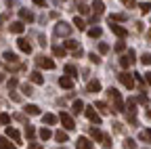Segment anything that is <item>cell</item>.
Segmentation results:
<instances>
[{
  "label": "cell",
  "instance_id": "1",
  "mask_svg": "<svg viewBox=\"0 0 151 149\" xmlns=\"http://www.w3.org/2000/svg\"><path fill=\"white\" fill-rule=\"evenodd\" d=\"M107 97L113 101L111 111H116V114L124 111V101H122V95H120V90H118V88H107Z\"/></svg>",
  "mask_w": 151,
  "mask_h": 149
},
{
  "label": "cell",
  "instance_id": "2",
  "mask_svg": "<svg viewBox=\"0 0 151 149\" xmlns=\"http://www.w3.org/2000/svg\"><path fill=\"white\" fill-rule=\"evenodd\" d=\"M134 57H137V55H134V50H132V48H128V53H124L122 55V57H120V65L126 69V67H130L132 63H134Z\"/></svg>",
  "mask_w": 151,
  "mask_h": 149
},
{
  "label": "cell",
  "instance_id": "3",
  "mask_svg": "<svg viewBox=\"0 0 151 149\" xmlns=\"http://www.w3.org/2000/svg\"><path fill=\"white\" fill-rule=\"evenodd\" d=\"M84 114H86V118H88L90 122H94V124H101V116L97 114L94 105H84Z\"/></svg>",
  "mask_w": 151,
  "mask_h": 149
},
{
  "label": "cell",
  "instance_id": "4",
  "mask_svg": "<svg viewBox=\"0 0 151 149\" xmlns=\"http://www.w3.org/2000/svg\"><path fill=\"white\" fill-rule=\"evenodd\" d=\"M57 120H61V124L67 128V130H73L76 128V122H73V118L67 114V111H61V114H59V118H57Z\"/></svg>",
  "mask_w": 151,
  "mask_h": 149
},
{
  "label": "cell",
  "instance_id": "5",
  "mask_svg": "<svg viewBox=\"0 0 151 149\" xmlns=\"http://www.w3.org/2000/svg\"><path fill=\"white\" fill-rule=\"evenodd\" d=\"M36 65L38 67H44V69H55V61L48 59V57H44V55H38V57H36Z\"/></svg>",
  "mask_w": 151,
  "mask_h": 149
},
{
  "label": "cell",
  "instance_id": "6",
  "mask_svg": "<svg viewBox=\"0 0 151 149\" xmlns=\"http://www.w3.org/2000/svg\"><path fill=\"white\" fill-rule=\"evenodd\" d=\"M55 34L57 36H69L71 34V25L65 23V21H59V23L55 25Z\"/></svg>",
  "mask_w": 151,
  "mask_h": 149
},
{
  "label": "cell",
  "instance_id": "7",
  "mask_svg": "<svg viewBox=\"0 0 151 149\" xmlns=\"http://www.w3.org/2000/svg\"><path fill=\"white\" fill-rule=\"evenodd\" d=\"M118 78H120V82H122V84H124L128 90H130V88H134V78H132V73H126V71H122Z\"/></svg>",
  "mask_w": 151,
  "mask_h": 149
},
{
  "label": "cell",
  "instance_id": "8",
  "mask_svg": "<svg viewBox=\"0 0 151 149\" xmlns=\"http://www.w3.org/2000/svg\"><path fill=\"white\" fill-rule=\"evenodd\" d=\"M109 30L116 34L118 38H126V36H128V30H126V27H122V25H118V23H113V21H109Z\"/></svg>",
  "mask_w": 151,
  "mask_h": 149
},
{
  "label": "cell",
  "instance_id": "9",
  "mask_svg": "<svg viewBox=\"0 0 151 149\" xmlns=\"http://www.w3.org/2000/svg\"><path fill=\"white\" fill-rule=\"evenodd\" d=\"M2 59H4V63H9V65H17L19 63V57L15 53H11V50H6L4 55H2Z\"/></svg>",
  "mask_w": 151,
  "mask_h": 149
},
{
  "label": "cell",
  "instance_id": "10",
  "mask_svg": "<svg viewBox=\"0 0 151 149\" xmlns=\"http://www.w3.org/2000/svg\"><path fill=\"white\" fill-rule=\"evenodd\" d=\"M59 86L65 88V90H71V88H73V78H69V76H61V78H59Z\"/></svg>",
  "mask_w": 151,
  "mask_h": 149
},
{
  "label": "cell",
  "instance_id": "11",
  "mask_svg": "<svg viewBox=\"0 0 151 149\" xmlns=\"http://www.w3.org/2000/svg\"><path fill=\"white\" fill-rule=\"evenodd\" d=\"M19 17H21V21H27V23H32L36 17H34V13L32 11H27V9H19Z\"/></svg>",
  "mask_w": 151,
  "mask_h": 149
},
{
  "label": "cell",
  "instance_id": "12",
  "mask_svg": "<svg viewBox=\"0 0 151 149\" xmlns=\"http://www.w3.org/2000/svg\"><path fill=\"white\" fill-rule=\"evenodd\" d=\"M9 30H11L13 34H23V30H25V23H23V21H13V23L9 25Z\"/></svg>",
  "mask_w": 151,
  "mask_h": 149
},
{
  "label": "cell",
  "instance_id": "13",
  "mask_svg": "<svg viewBox=\"0 0 151 149\" xmlns=\"http://www.w3.org/2000/svg\"><path fill=\"white\" fill-rule=\"evenodd\" d=\"M6 139H13L15 143H21V135H19L15 128H11V126H6Z\"/></svg>",
  "mask_w": 151,
  "mask_h": 149
},
{
  "label": "cell",
  "instance_id": "14",
  "mask_svg": "<svg viewBox=\"0 0 151 149\" xmlns=\"http://www.w3.org/2000/svg\"><path fill=\"white\" fill-rule=\"evenodd\" d=\"M76 147H78V149H92V143L86 137H80L78 141H76Z\"/></svg>",
  "mask_w": 151,
  "mask_h": 149
},
{
  "label": "cell",
  "instance_id": "15",
  "mask_svg": "<svg viewBox=\"0 0 151 149\" xmlns=\"http://www.w3.org/2000/svg\"><path fill=\"white\" fill-rule=\"evenodd\" d=\"M17 46H19V48H21L23 53H27V55L32 53V44H29V42H27L25 38H19V40H17Z\"/></svg>",
  "mask_w": 151,
  "mask_h": 149
},
{
  "label": "cell",
  "instance_id": "16",
  "mask_svg": "<svg viewBox=\"0 0 151 149\" xmlns=\"http://www.w3.org/2000/svg\"><path fill=\"white\" fill-rule=\"evenodd\" d=\"M90 9L94 11V15H97V17H99V15H103V11H105V4L101 2V0H94V2H92V6H90Z\"/></svg>",
  "mask_w": 151,
  "mask_h": 149
},
{
  "label": "cell",
  "instance_id": "17",
  "mask_svg": "<svg viewBox=\"0 0 151 149\" xmlns=\"http://www.w3.org/2000/svg\"><path fill=\"white\" fill-rule=\"evenodd\" d=\"M29 80H32L34 84H44V76H42L40 71H32V73H29Z\"/></svg>",
  "mask_w": 151,
  "mask_h": 149
},
{
  "label": "cell",
  "instance_id": "18",
  "mask_svg": "<svg viewBox=\"0 0 151 149\" xmlns=\"http://www.w3.org/2000/svg\"><path fill=\"white\" fill-rule=\"evenodd\" d=\"M94 109H99L103 116H105V114H111V107H107V103H103V101H97V103H94Z\"/></svg>",
  "mask_w": 151,
  "mask_h": 149
},
{
  "label": "cell",
  "instance_id": "19",
  "mask_svg": "<svg viewBox=\"0 0 151 149\" xmlns=\"http://www.w3.org/2000/svg\"><path fill=\"white\" fill-rule=\"evenodd\" d=\"M0 149H17V145H13L6 137H0Z\"/></svg>",
  "mask_w": 151,
  "mask_h": 149
},
{
  "label": "cell",
  "instance_id": "20",
  "mask_svg": "<svg viewBox=\"0 0 151 149\" xmlns=\"http://www.w3.org/2000/svg\"><path fill=\"white\" fill-rule=\"evenodd\" d=\"M52 55H55V57H65V46L52 44Z\"/></svg>",
  "mask_w": 151,
  "mask_h": 149
},
{
  "label": "cell",
  "instance_id": "21",
  "mask_svg": "<svg viewBox=\"0 0 151 149\" xmlns=\"http://www.w3.org/2000/svg\"><path fill=\"white\" fill-rule=\"evenodd\" d=\"M71 111H73V114H82V111H84V103L78 99V101H73L71 103Z\"/></svg>",
  "mask_w": 151,
  "mask_h": 149
},
{
  "label": "cell",
  "instance_id": "22",
  "mask_svg": "<svg viewBox=\"0 0 151 149\" xmlns=\"http://www.w3.org/2000/svg\"><path fill=\"white\" fill-rule=\"evenodd\" d=\"M101 90V82L99 80H90L88 82V92H99Z\"/></svg>",
  "mask_w": 151,
  "mask_h": 149
},
{
  "label": "cell",
  "instance_id": "23",
  "mask_svg": "<svg viewBox=\"0 0 151 149\" xmlns=\"http://www.w3.org/2000/svg\"><path fill=\"white\" fill-rule=\"evenodd\" d=\"M25 114H29V116H40V107H38V105H27V107H25Z\"/></svg>",
  "mask_w": 151,
  "mask_h": 149
},
{
  "label": "cell",
  "instance_id": "24",
  "mask_svg": "<svg viewBox=\"0 0 151 149\" xmlns=\"http://www.w3.org/2000/svg\"><path fill=\"white\" fill-rule=\"evenodd\" d=\"M55 139L57 141H59V143H67V132H63V130H57V132H55Z\"/></svg>",
  "mask_w": 151,
  "mask_h": 149
},
{
  "label": "cell",
  "instance_id": "25",
  "mask_svg": "<svg viewBox=\"0 0 151 149\" xmlns=\"http://www.w3.org/2000/svg\"><path fill=\"white\" fill-rule=\"evenodd\" d=\"M73 27H78L80 32H84V30H86V21L80 19V17H76V19H73Z\"/></svg>",
  "mask_w": 151,
  "mask_h": 149
},
{
  "label": "cell",
  "instance_id": "26",
  "mask_svg": "<svg viewBox=\"0 0 151 149\" xmlns=\"http://www.w3.org/2000/svg\"><path fill=\"white\" fill-rule=\"evenodd\" d=\"M42 122L48 124V126H52V124L57 122V116H52V114H44V116H42Z\"/></svg>",
  "mask_w": 151,
  "mask_h": 149
},
{
  "label": "cell",
  "instance_id": "27",
  "mask_svg": "<svg viewBox=\"0 0 151 149\" xmlns=\"http://www.w3.org/2000/svg\"><path fill=\"white\" fill-rule=\"evenodd\" d=\"M25 137H27L29 141H32V139L36 137V128H34L32 124H25Z\"/></svg>",
  "mask_w": 151,
  "mask_h": 149
},
{
  "label": "cell",
  "instance_id": "28",
  "mask_svg": "<svg viewBox=\"0 0 151 149\" xmlns=\"http://www.w3.org/2000/svg\"><path fill=\"white\" fill-rule=\"evenodd\" d=\"M139 139H141V141H145V143H149V141H151V128H147V130H141Z\"/></svg>",
  "mask_w": 151,
  "mask_h": 149
},
{
  "label": "cell",
  "instance_id": "29",
  "mask_svg": "<svg viewBox=\"0 0 151 149\" xmlns=\"http://www.w3.org/2000/svg\"><path fill=\"white\" fill-rule=\"evenodd\" d=\"M90 137H92L94 141H101V139H103V132H101L99 128H94V126H92V128H90Z\"/></svg>",
  "mask_w": 151,
  "mask_h": 149
},
{
  "label": "cell",
  "instance_id": "30",
  "mask_svg": "<svg viewBox=\"0 0 151 149\" xmlns=\"http://www.w3.org/2000/svg\"><path fill=\"white\" fill-rule=\"evenodd\" d=\"M65 73L69 78H78V69H76L73 65H65Z\"/></svg>",
  "mask_w": 151,
  "mask_h": 149
},
{
  "label": "cell",
  "instance_id": "31",
  "mask_svg": "<svg viewBox=\"0 0 151 149\" xmlns=\"http://www.w3.org/2000/svg\"><path fill=\"white\" fill-rule=\"evenodd\" d=\"M50 137H52V132H50L46 126H44V128H40V139H42V141H48Z\"/></svg>",
  "mask_w": 151,
  "mask_h": 149
},
{
  "label": "cell",
  "instance_id": "32",
  "mask_svg": "<svg viewBox=\"0 0 151 149\" xmlns=\"http://www.w3.org/2000/svg\"><path fill=\"white\" fill-rule=\"evenodd\" d=\"M101 34H103L101 27H90V30H88V36H90V38H101Z\"/></svg>",
  "mask_w": 151,
  "mask_h": 149
},
{
  "label": "cell",
  "instance_id": "33",
  "mask_svg": "<svg viewBox=\"0 0 151 149\" xmlns=\"http://www.w3.org/2000/svg\"><path fill=\"white\" fill-rule=\"evenodd\" d=\"M67 48H69V50H76V48H78V42L71 40V38H67V40H65V50H67Z\"/></svg>",
  "mask_w": 151,
  "mask_h": 149
},
{
  "label": "cell",
  "instance_id": "34",
  "mask_svg": "<svg viewBox=\"0 0 151 149\" xmlns=\"http://www.w3.org/2000/svg\"><path fill=\"white\" fill-rule=\"evenodd\" d=\"M139 9H141V13H143V15H147V13H151V2H141V4H139Z\"/></svg>",
  "mask_w": 151,
  "mask_h": 149
},
{
  "label": "cell",
  "instance_id": "35",
  "mask_svg": "<svg viewBox=\"0 0 151 149\" xmlns=\"http://www.w3.org/2000/svg\"><path fill=\"white\" fill-rule=\"evenodd\" d=\"M141 63L143 65H151V53H143L141 55Z\"/></svg>",
  "mask_w": 151,
  "mask_h": 149
},
{
  "label": "cell",
  "instance_id": "36",
  "mask_svg": "<svg viewBox=\"0 0 151 149\" xmlns=\"http://www.w3.org/2000/svg\"><path fill=\"white\" fill-rule=\"evenodd\" d=\"M78 11H80L82 15H88V13H90V6L84 4V2H78Z\"/></svg>",
  "mask_w": 151,
  "mask_h": 149
},
{
  "label": "cell",
  "instance_id": "37",
  "mask_svg": "<svg viewBox=\"0 0 151 149\" xmlns=\"http://www.w3.org/2000/svg\"><path fill=\"white\" fill-rule=\"evenodd\" d=\"M21 92H23V95H27V97H29V95H34V88H32L29 84H21Z\"/></svg>",
  "mask_w": 151,
  "mask_h": 149
},
{
  "label": "cell",
  "instance_id": "38",
  "mask_svg": "<svg viewBox=\"0 0 151 149\" xmlns=\"http://www.w3.org/2000/svg\"><path fill=\"white\" fill-rule=\"evenodd\" d=\"M6 86H9V90H13V88H17V86H19V82H17V78H11V80H6Z\"/></svg>",
  "mask_w": 151,
  "mask_h": 149
},
{
  "label": "cell",
  "instance_id": "39",
  "mask_svg": "<svg viewBox=\"0 0 151 149\" xmlns=\"http://www.w3.org/2000/svg\"><path fill=\"white\" fill-rule=\"evenodd\" d=\"M124 50H126V42H122V40L116 42V53H124Z\"/></svg>",
  "mask_w": 151,
  "mask_h": 149
},
{
  "label": "cell",
  "instance_id": "40",
  "mask_svg": "<svg viewBox=\"0 0 151 149\" xmlns=\"http://www.w3.org/2000/svg\"><path fill=\"white\" fill-rule=\"evenodd\" d=\"M101 143H103V147H111V137H109V135H103Z\"/></svg>",
  "mask_w": 151,
  "mask_h": 149
},
{
  "label": "cell",
  "instance_id": "41",
  "mask_svg": "<svg viewBox=\"0 0 151 149\" xmlns=\"http://www.w3.org/2000/svg\"><path fill=\"white\" fill-rule=\"evenodd\" d=\"M124 19H126V15H120V13H118V15H111V17H109V21H124Z\"/></svg>",
  "mask_w": 151,
  "mask_h": 149
},
{
  "label": "cell",
  "instance_id": "42",
  "mask_svg": "<svg viewBox=\"0 0 151 149\" xmlns=\"http://www.w3.org/2000/svg\"><path fill=\"white\" fill-rule=\"evenodd\" d=\"M124 147H126V149H134V147H137V143L132 141V139H126V141H124Z\"/></svg>",
  "mask_w": 151,
  "mask_h": 149
},
{
  "label": "cell",
  "instance_id": "43",
  "mask_svg": "<svg viewBox=\"0 0 151 149\" xmlns=\"http://www.w3.org/2000/svg\"><path fill=\"white\" fill-rule=\"evenodd\" d=\"M88 59H90L92 63H101V57H99V55H94V53H90V55H88Z\"/></svg>",
  "mask_w": 151,
  "mask_h": 149
},
{
  "label": "cell",
  "instance_id": "44",
  "mask_svg": "<svg viewBox=\"0 0 151 149\" xmlns=\"http://www.w3.org/2000/svg\"><path fill=\"white\" fill-rule=\"evenodd\" d=\"M0 122H2V124H11V116L9 114H2V116H0Z\"/></svg>",
  "mask_w": 151,
  "mask_h": 149
},
{
  "label": "cell",
  "instance_id": "45",
  "mask_svg": "<svg viewBox=\"0 0 151 149\" xmlns=\"http://www.w3.org/2000/svg\"><path fill=\"white\" fill-rule=\"evenodd\" d=\"M109 50V44H105V42H99V53H107Z\"/></svg>",
  "mask_w": 151,
  "mask_h": 149
},
{
  "label": "cell",
  "instance_id": "46",
  "mask_svg": "<svg viewBox=\"0 0 151 149\" xmlns=\"http://www.w3.org/2000/svg\"><path fill=\"white\" fill-rule=\"evenodd\" d=\"M132 78H134V80H137L139 84H145V78L141 76V73H132Z\"/></svg>",
  "mask_w": 151,
  "mask_h": 149
},
{
  "label": "cell",
  "instance_id": "47",
  "mask_svg": "<svg viewBox=\"0 0 151 149\" xmlns=\"http://www.w3.org/2000/svg\"><path fill=\"white\" fill-rule=\"evenodd\" d=\"M82 55H84V50H82L80 46H78V48H76V50H73V57H76V59H78V57H82Z\"/></svg>",
  "mask_w": 151,
  "mask_h": 149
},
{
  "label": "cell",
  "instance_id": "48",
  "mask_svg": "<svg viewBox=\"0 0 151 149\" xmlns=\"http://www.w3.org/2000/svg\"><path fill=\"white\" fill-rule=\"evenodd\" d=\"M137 101H139V103H143V105H147V103H149V99H147V95H141V97H139Z\"/></svg>",
  "mask_w": 151,
  "mask_h": 149
},
{
  "label": "cell",
  "instance_id": "49",
  "mask_svg": "<svg viewBox=\"0 0 151 149\" xmlns=\"http://www.w3.org/2000/svg\"><path fill=\"white\" fill-rule=\"evenodd\" d=\"M122 2H124V4H126L128 9H132V6H134V4H137V2H134V0H122Z\"/></svg>",
  "mask_w": 151,
  "mask_h": 149
},
{
  "label": "cell",
  "instance_id": "50",
  "mask_svg": "<svg viewBox=\"0 0 151 149\" xmlns=\"http://www.w3.org/2000/svg\"><path fill=\"white\" fill-rule=\"evenodd\" d=\"M27 149H44V147H40L38 143H29V145H27Z\"/></svg>",
  "mask_w": 151,
  "mask_h": 149
},
{
  "label": "cell",
  "instance_id": "51",
  "mask_svg": "<svg viewBox=\"0 0 151 149\" xmlns=\"http://www.w3.org/2000/svg\"><path fill=\"white\" fill-rule=\"evenodd\" d=\"M11 99H13V101H21V97H19L17 92H13V90H11Z\"/></svg>",
  "mask_w": 151,
  "mask_h": 149
},
{
  "label": "cell",
  "instance_id": "52",
  "mask_svg": "<svg viewBox=\"0 0 151 149\" xmlns=\"http://www.w3.org/2000/svg\"><path fill=\"white\" fill-rule=\"evenodd\" d=\"M143 78H145V80H147V84L151 86V71H149V73H145V76H143Z\"/></svg>",
  "mask_w": 151,
  "mask_h": 149
},
{
  "label": "cell",
  "instance_id": "53",
  "mask_svg": "<svg viewBox=\"0 0 151 149\" xmlns=\"http://www.w3.org/2000/svg\"><path fill=\"white\" fill-rule=\"evenodd\" d=\"M34 4H38V6H44V4H46V0H34Z\"/></svg>",
  "mask_w": 151,
  "mask_h": 149
},
{
  "label": "cell",
  "instance_id": "54",
  "mask_svg": "<svg viewBox=\"0 0 151 149\" xmlns=\"http://www.w3.org/2000/svg\"><path fill=\"white\" fill-rule=\"evenodd\" d=\"M145 114H147V118L151 120V109H147V111H145Z\"/></svg>",
  "mask_w": 151,
  "mask_h": 149
},
{
  "label": "cell",
  "instance_id": "55",
  "mask_svg": "<svg viewBox=\"0 0 151 149\" xmlns=\"http://www.w3.org/2000/svg\"><path fill=\"white\" fill-rule=\"evenodd\" d=\"M0 82H4V73L2 71H0Z\"/></svg>",
  "mask_w": 151,
  "mask_h": 149
},
{
  "label": "cell",
  "instance_id": "56",
  "mask_svg": "<svg viewBox=\"0 0 151 149\" xmlns=\"http://www.w3.org/2000/svg\"><path fill=\"white\" fill-rule=\"evenodd\" d=\"M147 40H149V42H151V30H149V34H147Z\"/></svg>",
  "mask_w": 151,
  "mask_h": 149
}]
</instances>
